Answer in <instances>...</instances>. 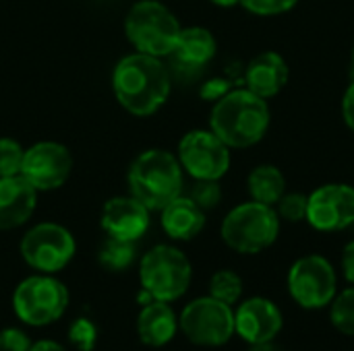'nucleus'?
<instances>
[{
	"mask_svg": "<svg viewBox=\"0 0 354 351\" xmlns=\"http://www.w3.org/2000/svg\"><path fill=\"white\" fill-rule=\"evenodd\" d=\"M118 103L135 116L156 114L170 95V74L158 56L143 52L124 56L112 72Z\"/></svg>",
	"mask_w": 354,
	"mask_h": 351,
	"instance_id": "nucleus-1",
	"label": "nucleus"
},
{
	"mask_svg": "<svg viewBox=\"0 0 354 351\" xmlns=\"http://www.w3.org/2000/svg\"><path fill=\"white\" fill-rule=\"evenodd\" d=\"M270 128V106L263 97L245 89H230L216 101L209 116V130L230 149L257 145Z\"/></svg>",
	"mask_w": 354,
	"mask_h": 351,
	"instance_id": "nucleus-2",
	"label": "nucleus"
},
{
	"mask_svg": "<svg viewBox=\"0 0 354 351\" xmlns=\"http://www.w3.org/2000/svg\"><path fill=\"white\" fill-rule=\"evenodd\" d=\"M127 182L131 197L149 211H162L183 192V166L172 153L149 149L131 163Z\"/></svg>",
	"mask_w": 354,
	"mask_h": 351,
	"instance_id": "nucleus-3",
	"label": "nucleus"
},
{
	"mask_svg": "<svg viewBox=\"0 0 354 351\" xmlns=\"http://www.w3.org/2000/svg\"><path fill=\"white\" fill-rule=\"evenodd\" d=\"M280 234V217L274 207L251 201L234 207L222 221V240L241 254H257L270 248Z\"/></svg>",
	"mask_w": 354,
	"mask_h": 351,
	"instance_id": "nucleus-4",
	"label": "nucleus"
},
{
	"mask_svg": "<svg viewBox=\"0 0 354 351\" xmlns=\"http://www.w3.org/2000/svg\"><path fill=\"white\" fill-rule=\"evenodd\" d=\"M141 288L160 302L183 298L193 279V267L183 250L170 244L153 246L139 263Z\"/></svg>",
	"mask_w": 354,
	"mask_h": 351,
	"instance_id": "nucleus-5",
	"label": "nucleus"
},
{
	"mask_svg": "<svg viewBox=\"0 0 354 351\" xmlns=\"http://www.w3.org/2000/svg\"><path fill=\"white\" fill-rule=\"evenodd\" d=\"M180 29L172 10L158 0H139L124 21L127 39L139 52L158 58L172 54Z\"/></svg>",
	"mask_w": 354,
	"mask_h": 351,
	"instance_id": "nucleus-6",
	"label": "nucleus"
},
{
	"mask_svg": "<svg viewBox=\"0 0 354 351\" xmlns=\"http://www.w3.org/2000/svg\"><path fill=\"white\" fill-rule=\"evenodd\" d=\"M68 308V290L56 277L44 273L23 279L12 294L17 319L29 327L56 323Z\"/></svg>",
	"mask_w": 354,
	"mask_h": 351,
	"instance_id": "nucleus-7",
	"label": "nucleus"
},
{
	"mask_svg": "<svg viewBox=\"0 0 354 351\" xmlns=\"http://www.w3.org/2000/svg\"><path fill=\"white\" fill-rule=\"evenodd\" d=\"M178 329L193 345L222 348L236 333L232 306L212 296L197 298L185 306L178 319Z\"/></svg>",
	"mask_w": 354,
	"mask_h": 351,
	"instance_id": "nucleus-8",
	"label": "nucleus"
},
{
	"mask_svg": "<svg viewBox=\"0 0 354 351\" xmlns=\"http://www.w3.org/2000/svg\"><path fill=\"white\" fill-rule=\"evenodd\" d=\"M288 292L305 310H319L332 304L338 292V277L332 263L322 254L299 259L288 271Z\"/></svg>",
	"mask_w": 354,
	"mask_h": 351,
	"instance_id": "nucleus-9",
	"label": "nucleus"
},
{
	"mask_svg": "<svg viewBox=\"0 0 354 351\" xmlns=\"http://www.w3.org/2000/svg\"><path fill=\"white\" fill-rule=\"evenodd\" d=\"M73 234L58 223H37L21 240L23 261L39 273H58L75 257Z\"/></svg>",
	"mask_w": 354,
	"mask_h": 351,
	"instance_id": "nucleus-10",
	"label": "nucleus"
},
{
	"mask_svg": "<svg viewBox=\"0 0 354 351\" xmlns=\"http://www.w3.org/2000/svg\"><path fill=\"white\" fill-rule=\"evenodd\" d=\"M178 161L195 180H220L230 168V147L212 130H191L178 143Z\"/></svg>",
	"mask_w": 354,
	"mask_h": 351,
	"instance_id": "nucleus-11",
	"label": "nucleus"
},
{
	"mask_svg": "<svg viewBox=\"0 0 354 351\" xmlns=\"http://www.w3.org/2000/svg\"><path fill=\"white\" fill-rule=\"evenodd\" d=\"M73 170L71 151L56 141H41L25 149L21 176L35 190H56L60 188Z\"/></svg>",
	"mask_w": 354,
	"mask_h": 351,
	"instance_id": "nucleus-12",
	"label": "nucleus"
},
{
	"mask_svg": "<svg viewBox=\"0 0 354 351\" xmlns=\"http://www.w3.org/2000/svg\"><path fill=\"white\" fill-rule=\"evenodd\" d=\"M307 221L319 232H340L354 223V188L326 184L309 194Z\"/></svg>",
	"mask_w": 354,
	"mask_h": 351,
	"instance_id": "nucleus-13",
	"label": "nucleus"
},
{
	"mask_svg": "<svg viewBox=\"0 0 354 351\" xmlns=\"http://www.w3.org/2000/svg\"><path fill=\"white\" fill-rule=\"evenodd\" d=\"M284 325L280 308L268 298H249L234 312V331L249 345L274 341Z\"/></svg>",
	"mask_w": 354,
	"mask_h": 351,
	"instance_id": "nucleus-14",
	"label": "nucleus"
},
{
	"mask_svg": "<svg viewBox=\"0 0 354 351\" xmlns=\"http://www.w3.org/2000/svg\"><path fill=\"white\" fill-rule=\"evenodd\" d=\"M102 228L110 238L137 242L149 228V209L135 197H114L102 209Z\"/></svg>",
	"mask_w": 354,
	"mask_h": 351,
	"instance_id": "nucleus-15",
	"label": "nucleus"
},
{
	"mask_svg": "<svg viewBox=\"0 0 354 351\" xmlns=\"http://www.w3.org/2000/svg\"><path fill=\"white\" fill-rule=\"evenodd\" d=\"M37 205V190L21 176L0 178V230L8 232L29 221Z\"/></svg>",
	"mask_w": 354,
	"mask_h": 351,
	"instance_id": "nucleus-16",
	"label": "nucleus"
},
{
	"mask_svg": "<svg viewBox=\"0 0 354 351\" xmlns=\"http://www.w3.org/2000/svg\"><path fill=\"white\" fill-rule=\"evenodd\" d=\"M288 64L278 52H263L249 62L245 83L247 89L255 95L270 99L284 89V85L288 83Z\"/></svg>",
	"mask_w": 354,
	"mask_h": 351,
	"instance_id": "nucleus-17",
	"label": "nucleus"
},
{
	"mask_svg": "<svg viewBox=\"0 0 354 351\" xmlns=\"http://www.w3.org/2000/svg\"><path fill=\"white\" fill-rule=\"evenodd\" d=\"M162 228L172 240L189 242L197 238L205 228V211L189 197H176L162 209Z\"/></svg>",
	"mask_w": 354,
	"mask_h": 351,
	"instance_id": "nucleus-18",
	"label": "nucleus"
},
{
	"mask_svg": "<svg viewBox=\"0 0 354 351\" xmlns=\"http://www.w3.org/2000/svg\"><path fill=\"white\" fill-rule=\"evenodd\" d=\"M176 331H178V319L168 302L151 300L149 304H143L137 319V333L145 345L164 348L174 339Z\"/></svg>",
	"mask_w": 354,
	"mask_h": 351,
	"instance_id": "nucleus-19",
	"label": "nucleus"
},
{
	"mask_svg": "<svg viewBox=\"0 0 354 351\" xmlns=\"http://www.w3.org/2000/svg\"><path fill=\"white\" fill-rule=\"evenodd\" d=\"M218 52L216 37L205 27H185L178 33L176 46L172 50L174 60L187 68H203L214 60Z\"/></svg>",
	"mask_w": 354,
	"mask_h": 351,
	"instance_id": "nucleus-20",
	"label": "nucleus"
},
{
	"mask_svg": "<svg viewBox=\"0 0 354 351\" xmlns=\"http://www.w3.org/2000/svg\"><path fill=\"white\" fill-rule=\"evenodd\" d=\"M247 184H249L251 199L257 201V203L270 205V207H274L282 199V194L286 192V178H284V174L276 166H270V163L257 166L249 174V182Z\"/></svg>",
	"mask_w": 354,
	"mask_h": 351,
	"instance_id": "nucleus-21",
	"label": "nucleus"
},
{
	"mask_svg": "<svg viewBox=\"0 0 354 351\" xmlns=\"http://www.w3.org/2000/svg\"><path fill=\"white\" fill-rule=\"evenodd\" d=\"M137 250H135V242L129 240H118V238H110L102 244L100 252H97V261L106 271H127L133 263H135Z\"/></svg>",
	"mask_w": 354,
	"mask_h": 351,
	"instance_id": "nucleus-22",
	"label": "nucleus"
},
{
	"mask_svg": "<svg viewBox=\"0 0 354 351\" xmlns=\"http://www.w3.org/2000/svg\"><path fill=\"white\" fill-rule=\"evenodd\" d=\"M209 296L228 306H234L243 296V279L239 277V273L222 269L209 279Z\"/></svg>",
	"mask_w": 354,
	"mask_h": 351,
	"instance_id": "nucleus-23",
	"label": "nucleus"
},
{
	"mask_svg": "<svg viewBox=\"0 0 354 351\" xmlns=\"http://www.w3.org/2000/svg\"><path fill=\"white\" fill-rule=\"evenodd\" d=\"M330 321L340 333L354 337V285L332 300Z\"/></svg>",
	"mask_w": 354,
	"mask_h": 351,
	"instance_id": "nucleus-24",
	"label": "nucleus"
},
{
	"mask_svg": "<svg viewBox=\"0 0 354 351\" xmlns=\"http://www.w3.org/2000/svg\"><path fill=\"white\" fill-rule=\"evenodd\" d=\"M278 207V217L299 223L307 219V209H309V197L303 192H284L282 199L276 203Z\"/></svg>",
	"mask_w": 354,
	"mask_h": 351,
	"instance_id": "nucleus-25",
	"label": "nucleus"
},
{
	"mask_svg": "<svg viewBox=\"0 0 354 351\" xmlns=\"http://www.w3.org/2000/svg\"><path fill=\"white\" fill-rule=\"evenodd\" d=\"M66 337L77 351H93L97 345V327L89 319H77L71 323Z\"/></svg>",
	"mask_w": 354,
	"mask_h": 351,
	"instance_id": "nucleus-26",
	"label": "nucleus"
},
{
	"mask_svg": "<svg viewBox=\"0 0 354 351\" xmlns=\"http://www.w3.org/2000/svg\"><path fill=\"white\" fill-rule=\"evenodd\" d=\"M23 155H25V149L15 139L2 137L0 139V178L21 174Z\"/></svg>",
	"mask_w": 354,
	"mask_h": 351,
	"instance_id": "nucleus-27",
	"label": "nucleus"
},
{
	"mask_svg": "<svg viewBox=\"0 0 354 351\" xmlns=\"http://www.w3.org/2000/svg\"><path fill=\"white\" fill-rule=\"evenodd\" d=\"M189 199L199 205L203 211L216 209L222 201V188L218 180H195V186L191 188Z\"/></svg>",
	"mask_w": 354,
	"mask_h": 351,
	"instance_id": "nucleus-28",
	"label": "nucleus"
},
{
	"mask_svg": "<svg viewBox=\"0 0 354 351\" xmlns=\"http://www.w3.org/2000/svg\"><path fill=\"white\" fill-rule=\"evenodd\" d=\"M253 14H282L297 6L299 0H239Z\"/></svg>",
	"mask_w": 354,
	"mask_h": 351,
	"instance_id": "nucleus-29",
	"label": "nucleus"
},
{
	"mask_svg": "<svg viewBox=\"0 0 354 351\" xmlns=\"http://www.w3.org/2000/svg\"><path fill=\"white\" fill-rule=\"evenodd\" d=\"M31 339L17 327H8L0 331V351H29Z\"/></svg>",
	"mask_w": 354,
	"mask_h": 351,
	"instance_id": "nucleus-30",
	"label": "nucleus"
},
{
	"mask_svg": "<svg viewBox=\"0 0 354 351\" xmlns=\"http://www.w3.org/2000/svg\"><path fill=\"white\" fill-rule=\"evenodd\" d=\"M230 91V83L226 79H209L203 87H201V97L207 101H218L222 99L226 93Z\"/></svg>",
	"mask_w": 354,
	"mask_h": 351,
	"instance_id": "nucleus-31",
	"label": "nucleus"
},
{
	"mask_svg": "<svg viewBox=\"0 0 354 351\" xmlns=\"http://www.w3.org/2000/svg\"><path fill=\"white\" fill-rule=\"evenodd\" d=\"M342 116H344L348 128L354 132V79L344 93V99H342Z\"/></svg>",
	"mask_w": 354,
	"mask_h": 351,
	"instance_id": "nucleus-32",
	"label": "nucleus"
},
{
	"mask_svg": "<svg viewBox=\"0 0 354 351\" xmlns=\"http://www.w3.org/2000/svg\"><path fill=\"white\" fill-rule=\"evenodd\" d=\"M342 273L348 283L354 285V240L342 250Z\"/></svg>",
	"mask_w": 354,
	"mask_h": 351,
	"instance_id": "nucleus-33",
	"label": "nucleus"
},
{
	"mask_svg": "<svg viewBox=\"0 0 354 351\" xmlns=\"http://www.w3.org/2000/svg\"><path fill=\"white\" fill-rule=\"evenodd\" d=\"M29 351H66V348H62V345H60V343H56V341L44 339V341H37V343H33Z\"/></svg>",
	"mask_w": 354,
	"mask_h": 351,
	"instance_id": "nucleus-34",
	"label": "nucleus"
},
{
	"mask_svg": "<svg viewBox=\"0 0 354 351\" xmlns=\"http://www.w3.org/2000/svg\"><path fill=\"white\" fill-rule=\"evenodd\" d=\"M249 351H282L280 348H276L272 341H268V343H257V345H251V350Z\"/></svg>",
	"mask_w": 354,
	"mask_h": 351,
	"instance_id": "nucleus-35",
	"label": "nucleus"
},
{
	"mask_svg": "<svg viewBox=\"0 0 354 351\" xmlns=\"http://www.w3.org/2000/svg\"><path fill=\"white\" fill-rule=\"evenodd\" d=\"M209 2H214L216 6H224V8H228V6H234V4H239V0H209Z\"/></svg>",
	"mask_w": 354,
	"mask_h": 351,
	"instance_id": "nucleus-36",
	"label": "nucleus"
},
{
	"mask_svg": "<svg viewBox=\"0 0 354 351\" xmlns=\"http://www.w3.org/2000/svg\"><path fill=\"white\" fill-rule=\"evenodd\" d=\"M351 74L354 79V46H353V56H351Z\"/></svg>",
	"mask_w": 354,
	"mask_h": 351,
	"instance_id": "nucleus-37",
	"label": "nucleus"
}]
</instances>
